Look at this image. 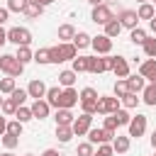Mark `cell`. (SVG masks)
Listing matches in <instances>:
<instances>
[{"instance_id":"cell-32","label":"cell","mask_w":156,"mask_h":156,"mask_svg":"<svg viewBox=\"0 0 156 156\" xmlns=\"http://www.w3.org/2000/svg\"><path fill=\"white\" fill-rule=\"evenodd\" d=\"M15 119H20L22 124H24V122H29V119H34V115H32V107H24V105H20V107H17V112H15Z\"/></svg>"},{"instance_id":"cell-54","label":"cell","mask_w":156,"mask_h":156,"mask_svg":"<svg viewBox=\"0 0 156 156\" xmlns=\"http://www.w3.org/2000/svg\"><path fill=\"white\" fill-rule=\"evenodd\" d=\"M32 2H39V5H44V7H46V5H51L54 0H32Z\"/></svg>"},{"instance_id":"cell-43","label":"cell","mask_w":156,"mask_h":156,"mask_svg":"<svg viewBox=\"0 0 156 156\" xmlns=\"http://www.w3.org/2000/svg\"><path fill=\"white\" fill-rule=\"evenodd\" d=\"M78 95H80V102H83V100H98V98H100V95H98V90H95V88H90V85H88V88H83Z\"/></svg>"},{"instance_id":"cell-17","label":"cell","mask_w":156,"mask_h":156,"mask_svg":"<svg viewBox=\"0 0 156 156\" xmlns=\"http://www.w3.org/2000/svg\"><path fill=\"white\" fill-rule=\"evenodd\" d=\"M105 71H110L107 56H93L90 58V73H105Z\"/></svg>"},{"instance_id":"cell-4","label":"cell","mask_w":156,"mask_h":156,"mask_svg":"<svg viewBox=\"0 0 156 156\" xmlns=\"http://www.w3.org/2000/svg\"><path fill=\"white\" fill-rule=\"evenodd\" d=\"M119 105H122V100L117 95H100L98 98V115H112L119 110Z\"/></svg>"},{"instance_id":"cell-11","label":"cell","mask_w":156,"mask_h":156,"mask_svg":"<svg viewBox=\"0 0 156 156\" xmlns=\"http://www.w3.org/2000/svg\"><path fill=\"white\" fill-rule=\"evenodd\" d=\"M117 20H119V24L127 27V29L139 27V15H136V10H122V12L117 15Z\"/></svg>"},{"instance_id":"cell-25","label":"cell","mask_w":156,"mask_h":156,"mask_svg":"<svg viewBox=\"0 0 156 156\" xmlns=\"http://www.w3.org/2000/svg\"><path fill=\"white\" fill-rule=\"evenodd\" d=\"M119 32H122V24H119L117 17H112V20L105 24V34H107L110 39H115V37H119Z\"/></svg>"},{"instance_id":"cell-42","label":"cell","mask_w":156,"mask_h":156,"mask_svg":"<svg viewBox=\"0 0 156 156\" xmlns=\"http://www.w3.org/2000/svg\"><path fill=\"white\" fill-rule=\"evenodd\" d=\"M129 93V85H127V78H119L117 83H115V95L117 98H124Z\"/></svg>"},{"instance_id":"cell-45","label":"cell","mask_w":156,"mask_h":156,"mask_svg":"<svg viewBox=\"0 0 156 156\" xmlns=\"http://www.w3.org/2000/svg\"><path fill=\"white\" fill-rule=\"evenodd\" d=\"M76 154H78V156H93L95 149H93L90 141H83V144H78V151H76Z\"/></svg>"},{"instance_id":"cell-9","label":"cell","mask_w":156,"mask_h":156,"mask_svg":"<svg viewBox=\"0 0 156 156\" xmlns=\"http://www.w3.org/2000/svg\"><path fill=\"white\" fill-rule=\"evenodd\" d=\"M90 46L98 51V54H102V56H107L110 51H112V39L107 37V34H98V37H93V41H90Z\"/></svg>"},{"instance_id":"cell-13","label":"cell","mask_w":156,"mask_h":156,"mask_svg":"<svg viewBox=\"0 0 156 156\" xmlns=\"http://www.w3.org/2000/svg\"><path fill=\"white\" fill-rule=\"evenodd\" d=\"M49 112H51V105H49L44 98L32 102V115H34V119H46V117H49Z\"/></svg>"},{"instance_id":"cell-8","label":"cell","mask_w":156,"mask_h":156,"mask_svg":"<svg viewBox=\"0 0 156 156\" xmlns=\"http://www.w3.org/2000/svg\"><path fill=\"white\" fill-rule=\"evenodd\" d=\"M129 127V136H144V132H146V115H132V122L127 124Z\"/></svg>"},{"instance_id":"cell-40","label":"cell","mask_w":156,"mask_h":156,"mask_svg":"<svg viewBox=\"0 0 156 156\" xmlns=\"http://www.w3.org/2000/svg\"><path fill=\"white\" fill-rule=\"evenodd\" d=\"M146 37H149V34H146L141 27H134V29H132V34H129V39H132L134 44H144V41H146Z\"/></svg>"},{"instance_id":"cell-53","label":"cell","mask_w":156,"mask_h":156,"mask_svg":"<svg viewBox=\"0 0 156 156\" xmlns=\"http://www.w3.org/2000/svg\"><path fill=\"white\" fill-rule=\"evenodd\" d=\"M41 156H61V154H58V151H56V149H46V151H44V154H41Z\"/></svg>"},{"instance_id":"cell-7","label":"cell","mask_w":156,"mask_h":156,"mask_svg":"<svg viewBox=\"0 0 156 156\" xmlns=\"http://www.w3.org/2000/svg\"><path fill=\"white\" fill-rule=\"evenodd\" d=\"M73 132H76V136H85L88 132H90V127H93V115H88V112H83L80 117H76L73 119Z\"/></svg>"},{"instance_id":"cell-31","label":"cell","mask_w":156,"mask_h":156,"mask_svg":"<svg viewBox=\"0 0 156 156\" xmlns=\"http://www.w3.org/2000/svg\"><path fill=\"white\" fill-rule=\"evenodd\" d=\"M10 98H12V100L17 102V107H20V105H24V102H27L29 93H27V88H15V90L10 93Z\"/></svg>"},{"instance_id":"cell-56","label":"cell","mask_w":156,"mask_h":156,"mask_svg":"<svg viewBox=\"0 0 156 156\" xmlns=\"http://www.w3.org/2000/svg\"><path fill=\"white\" fill-rule=\"evenodd\" d=\"M151 146H154V149H156V129H154V132H151Z\"/></svg>"},{"instance_id":"cell-38","label":"cell","mask_w":156,"mask_h":156,"mask_svg":"<svg viewBox=\"0 0 156 156\" xmlns=\"http://www.w3.org/2000/svg\"><path fill=\"white\" fill-rule=\"evenodd\" d=\"M141 46H144V54H146L149 58H156V39H154V37H146V41H144Z\"/></svg>"},{"instance_id":"cell-39","label":"cell","mask_w":156,"mask_h":156,"mask_svg":"<svg viewBox=\"0 0 156 156\" xmlns=\"http://www.w3.org/2000/svg\"><path fill=\"white\" fill-rule=\"evenodd\" d=\"M29 5V0H7V10L10 12H24Z\"/></svg>"},{"instance_id":"cell-60","label":"cell","mask_w":156,"mask_h":156,"mask_svg":"<svg viewBox=\"0 0 156 156\" xmlns=\"http://www.w3.org/2000/svg\"><path fill=\"white\" fill-rule=\"evenodd\" d=\"M136 2H139V5H141V2H149V0H136Z\"/></svg>"},{"instance_id":"cell-44","label":"cell","mask_w":156,"mask_h":156,"mask_svg":"<svg viewBox=\"0 0 156 156\" xmlns=\"http://www.w3.org/2000/svg\"><path fill=\"white\" fill-rule=\"evenodd\" d=\"M80 110L88 112V115H98V100H83L80 102Z\"/></svg>"},{"instance_id":"cell-37","label":"cell","mask_w":156,"mask_h":156,"mask_svg":"<svg viewBox=\"0 0 156 156\" xmlns=\"http://www.w3.org/2000/svg\"><path fill=\"white\" fill-rule=\"evenodd\" d=\"M112 115L117 117V124H119V127H124V124H129V122H132V115L127 112V107H119V110H117V112H112Z\"/></svg>"},{"instance_id":"cell-28","label":"cell","mask_w":156,"mask_h":156,"mask_svg":"<svg viewBox=\"0 0 156 156\" xmlns=\"http://www.w3.org/2000/svg\"><path fill=\"white\" fill-rule=\"evenodd\" d=\"M17 58H20V63H29V61H34V54H32V49L29 46H17V54H15Z\"/></svg>"},{"instance_id":"cell-57","label":"cell","mask_w":156,"mask_h":156,"mask_svg":"<svg viewBox=\"0 0 156 156\" xmlns=\"http://www.w3.org/2000/svg\"><path fill=\"white\" fill-rule=\"evenodd\" d=\"M88 2H90L93 7H95V5H102V0H88Z\"/></svg>"},{"instance_id":"cell-15","label":"cell","mask_w":156,"mask_h":156,"mask_svg":"<svg viewBox=\"0 0 156 156\" xmlns=\"http://www.w3.org/2000/svg\"><path fill=\"white\" fill-rule=\"evenodd\" d=\"M112 73H115L117 78H127V76H129V63H127V58H124V56H115Z\"/></svg>"},{"instance_id":"cell-2","label":"cell","mask_w":156,"mask_h":156,"mask_svg":"<svg viewBox=\"0 0 156 156\" xmlns=\"http://www.w3.org/2000/svg\"><path fill=\"white\" fill-rule=\"evenodd\" d=\"M0 71H2L5 76L17 78V76H22L24 63H20V58H17L15 54H2V56H0Z\"/></svg>"},{"instance_id":"cell-46","label":"cell","mask_w":156,"mask_h":156,"mask_svg":"<svg viewBox=\"0 0 156 156\" xmlns=\"http://www.w3.org/2000/svg\"><path fill=\"white\" fill-rule=\"evenodd\" d=\"M7 132H10V134H15V136H22V122H20V119L7 122Z\"/></svg>"},{"instance_id":"cell-48","label":"cell","mask_w":156,"mask_h":156,"mask_svg":"<svg viewBox=\"0 0 156 156\" xmlns=\"http://www.w3.org/2000/svg\"><path fill=\"white\" fill-rule=\"evenodd\" d=\"M102 127H105V129H110V132H117V127H119V124H117V117H115V115H107Z\"/></svg>"},{"instance_id":"cell-55","label":"cell","mask_w":156,"mask_h":156,"mask_svg":"<svg viewBox=\"0 0 156 156\" xmlns=\"http://www.w3.org/2000/svg\"><path fill=\"white\" fill-rule=\"evenodd\" d=\"M146 80H149V83H154V85H156V71H154V73H151V76H149V78H146Z\"/></svg>"},{"instance_id":"cell-50","label":"cell","mask_w":156,"mask_h":156,"mask_svg":"<svg viewBox=\"0 0 156 156\" xmlns=\"http://www.w3.org/2000/svg\"><path fill=\"white\" fill-rule=\"evenodd\" d=\"M5 132H7V119H5L2 115H0V136H2Z\"/></svg>"},{"instance_id":"cell-24","label":"cell","mask_w":156,"mask_h":156,"mask_svg":"<svg viewBox=\"0 0 156 156\" xmlns=\"http://www.w3.org/2000/svg\"><path fill=\"white\" fill-rule=\"evenodd\" d=\"M136 15H139V20H151V17L156 15L154 2H141V5H139V10H136Z\"/></svg>"},{"instance_id":"cell-62","label":"cell","mask_w":156,"mask_h":156,"mask_svg":"<svg viewBox=\"0 0 156 156\" xmlns=\"http://www.w3.org/2000/svg\"><path fill=\"white\" fill-rule=\"evenodd\" d=\"M154 156H156V154H154Z\"/></svg>"},{"instance_id":"cell-35","label":"cell","mask_w":156,"mask_h":156,"mask_svg":"<svg viewBox=\"0 0 156 156\" xmlns=\"http://www.w3.org/2000/svg\"><path fill=\"white\" fill-rule=\"evenodd\" d=\"M119 100H122V105H124L127 110H134V107L139 105V100H141V98H136V93H127V95H124V98H119Z\"/></svg>"},{"instance_id":"cell-18","label":"cell","mask_w":156,"mask_h":156,"mask_svg":"<svg viewBox=\"0 0 156 156\" xmlns=\"http://www.w3.org/2000/svg\"><path fill=\"white\" fill-rule=\"evenodd\" d=\"M127 85H129V93H141L146 88V78L144 76H127Z\"/></svg>"},{"instance_id":"cell-21","label":"cell","mask_w":156,"mask_h":156,"mask_svg":"<svg viewBox=\"0 0 156 156\" xmlns=\"http://www.w3.org/2000/svg\"><path fill=\"white\" fill-rule=\"evenodd\" d=\"M76 76H78V73H76L73 68H68V71H61V73H58V83H61L63 88H73V83H76Z\"/></svg>"},{"instance_id":"cell-22","label":"cell","mask_w":156,"mask_h":156,"mask_svg":"<svg viewBox=\"0 0 156 156\" xmlns=\"http://www.w3.org/2000/svg\"><path fill=\"white\" fill-rule=\"evenodd\" d=\"M141 100H144L146 105L156 107V85H154V83H149V85L141 90Z\"/></svg>"},{"instance_id":"cell-3","label":"cell","mask_w":156,"mask_h":156,"mask_svg":"<svg viewBox=\"0 0 156 156\" xmlns=\"http://www.w3.org/2000/svg\"><path fill=\"white\" fill-rule=\"evenodd\" d=\"M7 41H12L15 46H29L32 44V32L27 27H12V29H7Z\"/></svg>"},{"instance_id":"cell-49","label":"cell","mask_w":156,"mask_h":156,"mask_svg":"<svg viewBox=\"0 0 156 156\" xmlns=\"http://www.w3.org/2000/svg\"><path fill=\"white\" fill-rule=\"evenodd\" d=\"M7 17H10V10H7V7H0V24H5Z\"/></svg>"},{"instance_id":"cell-19","label":"cell","mask_w":156,"mask_h":156,"mask_svg":"<svg viewBox=\"0 0 156 156\" xmlns=\"http://www.w3.org/2000/svg\"><path fill=\"white\" fill-rule=\"evenodd\" d=\"M90 58L93 56H76L73 58V71L76 73H90Z\"/></svg>"},{"instance_id":"cell-51","label":"cell","mask_w":156,"mask_h":156,"mask_svg":"<svg viewBox=\"0 0 156 156\" xmlns=\"http://www.w3.org/2000/svg\"><path fill=\"white\" fill-rule=\"evenodd\" d=\"M7 44V32L2 29V24H0V46H5Z\"/></svg>"},{"instance_id":"cell-33","label":"cell","mask_w":156,"mask_h":156,"mask_svg":"<svg viewBox=\"0 0 156 156\" xmlns=\"http://www.w3.org/2000/svg\"><path fill=\"white\" fill-rule=\"evenodd\" d=\"M0 141H2V146L7 149V151H12L17 144H20V136H15V134H10V132H5L2 136H0Z\"/></svg>"},{"instance_id":"cell-52","label":"cell","mask_w":156,"mask_h":156,"mask_svg":"<svg viewBox=\"0 0 156 156\" xmlns=\"http://www.w3.org/2000/svg\"><path fill=\"white\" fill-rule=\"evenodd\" d=\"M149 29H151V32H154V34H156V15H154V17H151V20H149Z\"/></svg>"},{"instance_id":"cell-47","label":"cell","mask_w":156,"mask_h":156,"mask_svg":"<svg viewBox=\"0 0 156 156\" xmlns=\"http://www.w3.org/2000/svg\"><path fill=\"white\" fill-rule=\"evenodd\" d=\"M112 154H115L112 144H98V151H95L93 156H112Z\"/></svg>"},{"instance_id":"cell-5","label":"cell","mask_w":156,"mask_h":156,"mask_svg":"<svg viewBox=\"0 0 156 156\" xmlns=\"http://www.w3.org/2000/svg\"><path fill=\"white\" fill-rule=\"evenodd\" d=\"M117 136V132H110V129H105V127H90V132H88V141L90 144H112V139Z\"/></svg>"},{"instance_id":"cell-14","label":"cell","mask_w":156,"mask_h":156,"mask_svg":"<svg viewBox=\"0 0 156 156\" xmlns=\"http://www.w3.org/2000/svg\"><path fill=\"white\" fill-rule=\"evenodd\" d=\"M129 144H132V136L127 134H117L115 139H112V149H115V154H127L129 151Z\"/></svg>"},{"instance_id":"cell-20","label":"cell","mask_w":156,"mask_h":156,"mask_svg":"<svg viewBox=\"0 0 156 156\" xmlns=\"http://www.w3.org/2000/svg\"><path fill=\"white\" fill-rule=\"evenodd\" d=\"M56 124H73V119H76V115L68 110V107H58L56 110Z\"/></svg>"},{"instance_id":"cell-6","label":"cell","mask_w":156,"mask_h":156,"mask_svg":"<svg viewBox=\"0 0 156 156\" xmlns=\"http://www.w3.org/2000/svg\"><path fill=\"white\" fill-rule=\"evenodd\" d=\"M112 17H115V15H112V10H110L105 2H102V5H95V7H93V12H90V20H93L95 24H102V27H105Z\"/></svg>"},{"instance_id":"cell-41","label":"cell","mask_w":156,"mask_h":156,"mask_svg":"<svg viewBox=\"0 0 156 156\" xmlns=\"http://www.w3.org/2000/svg\"><path fill=\"white\" fill-rule=\"evenodd\" d=\"M15 88H17V83H15V78H12V76H7V78H2V80H0V93H7V95H10Z\"/></svg>"},{"instance_id":"cell-1","label":"cell","mask_w":156,"mask_h":156,"mask_svg":"<svg viewBox=\"0 0 156 156\" xmlns=\"http://www.w3.org/2000/svg\"><path fill=\"white\" fill-rule=\"evenodd\" d=\"M78 56V49L73 41H58L56 46H51V63H63V61H73Z\"/></svg>"},{"instance_id":"cell-61","label":"cell","mask_w":156,"mask_h":156,"mask_svg":"<svg viewBox=\"0 0 156 156\" xmlns=\"http://www.w3.org/2000/svg\"><path fill=\"white\" fill-rule=\"evenodd\" d=\"M151 2H154V7H156V0H151Z\"/></svg>"},{"instance_id":"cell-36","label":"cell","mask_w":156,"mask_h":156,"mask_svg":"<svg viewBox=\"0 0 156 156\" xmlns=\"http://www.w3.org/2000/svg\"><path fill=\"white\" fill-rule=\"evenodd\" d=\"M0 112H2V115H12V117H15V112H17V102H15L12 98H5V100H2Z\"/></svg>"},{"instance_id":"cell-59","label":"cell","mask_w":156,"mask_h":156,"mask_svg":"<svg viewBox=\"0 0 156 156\" xmlns=\"http://www.w3.org/2000/svg\"><path fill=\"white\" fill-rule=\"evenodd\" d=\"M2 100H5V98H2V93H0V107H2Z\"/></svg>"},{"instance_id":"cell-30","label":"cell","mask_w":156,"mask_h":156,"mask_svg":"<svg viewBox=\"0 0 156 156\" xmlns=\"http://www.w3.org/2000/svg\"><path fill=\"white\" fill-rule=\"evenodd\" d=\"M34 61H37L39 66L51 63V49H39V51H34Z\"/></svg>"},{"instance_id":"cell-29","label":"cell","mask_w":156,"mask_h":156,"mask_svg":"<svg viewBox=\"0 0 156 156\" xmlns=\"http://www.w3.org/2000/svg\"><path fill=\"white\" fill-rule=\"evenodd\" d=\"M154 71H156V58H146L144 63H139V76L149 78V76H151Z\"/></svg>"},{"instance_id":"cell-12","label":"cell","mask_w":156,"mask_h":156,"mask_svg":"<svg viewBox=\"0 0 156 156\" xmlns=\"http://www.w3.org/2000/svg\"><path fill=\"white\" fill-rule=\"evenodd\" d=\"M46 83L41 80V78H34L29 85H27V93H29V98H34V100H41V98H46Z\"/></svg>"},{"instance_id":"cell-26","label":"cell","mask_w":156,"mask_h":156,"mask_svg":"<svg viewBox=\"0 0 156 156\" xmlns=\"http://www.w3.org/2000/svg\"><path fill=\"white\" fill-rule=\"evenodd\" d=\"M90 41H93V37H90L88 32H76V37H73L76 49H88V46H90Z\"/></svg>"},{"instance_id":"cell-58","label":"cell","mask_w":156,"mask_h":156,"mask_svg":"<svg viewBox=\"0 0 156 156\" xmlns=\"http://www.w3.org/2000/svg\"><path fill=\"white\" fill-rule=\"evenodd\" d=\"M0 156H15V154H12V151H7V154H0Z\"/></svg>"},{"instance_id":"cell-23","label":"cell","mask_w":156,"mask_h":156,"mask_svg":"<svg viewBox=\"0 0 156 156\" xmlns=\"http://www.w3.org/2000/svg\"><path fill=\"white\" fill-rule=\"evenodd\" d=\"M41 12H44V5L29 0V5H27V10H24V17H27V20H37V17H41Z\"/></svg>"},{"instance_id":"cell-34","label":"cell","mask_w":156,"mask_h":156,"mask_svg":"<svg viewBox=\"0 0 156 156\" xmlns=\"http://www.w3.org/2000/svg\"><path fill=\"white\" fill-rule=\"evenodd\" d=\"M58 98H61V88H49L46 90V102L56 110H58Z\"/></svg>"},{"instance_id":"cell-27","label":"cell","mask_w":156,"mask_h":156,"mask_svg":"<svg viewBox=\"0 0 156 156\" xmlns=\"http://www.w3.org/2000/svg\"><path fill=\"white\" fill-rule=\"evenodd\" d=\"M73 37H76V27L73 24H61L58 27V39L61 41H73Z\"/></svg>"},{"instance_id":"cell-16","label":"cell","mask_w":156,"mask_h":156,"mask_svg":"<svg viewBox=\"0 0 156 156\" xmlns=\"http://www.w3.org/2000/svg\"><path fill=\"white\" fill-rule=\"evenodd\" d=\"M73 136H76V132H73L71 124H56V139H58L61 144H68Z\"/></svg>"},{"instance_id":"cell-10","label":"cell","mask_w":156,"mask_h":156,"mask_svg":"<svg viewBox=\"0 0 156 156\" xmlns=\"http://www.w3.org/2000/svg\"><path fill=\"white\" fill-rule=\"evenodd\" d=\"M80 102V95H78V90L76 88H66V90H61V98H58V107H73V105H78Z\"/></svg>"}]
</instances>
